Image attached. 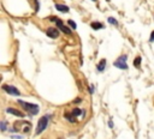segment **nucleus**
Returning a JSON list of instances; mask_svg holds the SVG:
<instances>
[{
  "label": "nucleus",
  "mask_w": 154,
  "mask_h": 139,
  "mask_svg": "<svg viewBox=\"0 0 154 139\" xmlns=\"http://www.w3.org/2000/svg\"><path fill=\"white\" fill-rule=\"evenodd\" d=\"M30 127H32V124L28 122V121H16L15 122V128L11 131H17V132H21L22 133H29L30 132Z\"/></svg>",
  "instance_id": "f257e3e1"
},
{
  "label": "nucleus",
  "mask_w": 154,
  "mask_h": 139,
  "mask_svg": "<svg viewBox=\"0 0 154 139\" xmlns=\"http://www.w3.org/2000/svg\"><path fill=\"white\" fill-rule=\"evenodd\" d=\"M50 117H51V115H44V116L39 120L38 127H36V131H35V134H36V136L41 134V133L46 130V127H47V125H48V121H50Z\"/></svg>",
  "instance_id": "f03ea898"
},
{
  "label": "nucleus",
  "mask_w": 154,
  "mask_h": 139,
  "mask_svg": "<svg viewBox=\"0 0 154 139\" xmlns=\"http://www.w3.org/2000/svg\"><path fill=\"white\" fill-rule=\"evenodd\" d=\"M18 104L22 105L23 108L28 111L30 115H35V114H38V113H39V105L38 104L24 102V101H21V100H18Z\"/></svg>",
  "instance_id": "7ed1b4c3"
},
{
  "label": "nucleus",
  "mask_w": 154,
  "mask_h": 139,
  "mask_svg": "<svg viewBox=\"0 0 154 139\" xmlns=\"http://www.w3.org/2000/svg\"><path fill=\"white\" fill-rule=\"evenodd\" d=\"M126 55H122L118 58V60H116V61L113 62V65L116 66V67L120 68V70H128V65H126Z\"/></svg>",
  "instance_id": "20e7f679"
},
{
  "label": "nucleus",
  "mask_w": 154,
  "mask_h": 139,
  "mask_svg": "<svg viewBox=\"0 0 154 139\" xmlns=\"http://www.w3.org/2000/svg\"><path fill=\"white\" fill-rule=\"evenodd\" d=\"M3 90H4V91H6L7 94H10V95H15V96H19V95H21L19 90L17 89V88L12 87V85H6V84H4V85H3Z\"/></svg>",
  "instance_id": "39448f33"
},
{
  "label": "nucleus",
  "mask_w": 154,
  "mask_h": 139,
  "mask_svg": "<svg viewBox=\"0 0 154 139\" xmlns=\"http://www.w3.org/2000/svg\"><path fill=\"white\" fill-rule=\"evenodd\" d=\"M56 23H57L58 29H59L60 31H63L64 34H67V35H70V34H71V29H69L67 27H65V25L63 24V22H61L60 19H58V21H57Z\"/></svg>",
  "instance_id": "423d86ee"
},
{
  "label": "nucleus",
  "mask_w": 154,
  "mask_h": 139,
  "mask_svg": "<svg viewBox=\"0 0 154 139\" xmlns=\"http://www.w3.org/2000/svg\"><path fill=\"white\" fill-rule=\"evenodd\" d=\"M46 34H47V36L51 37V38H57V37L59 36V31L56 28H48L47 30H46Z\"/></svg>",
  "instance_id": "0eeeda50"
},
{
  "label": "nucleus",
  "mask_w": 154,
  "mask_h": 139,
  "mask_svg": "<svg viewBox=\"0 0 154 139\" xmlns=\"http://www.w3.org/2000/svg\"><path fill=\"white\" fill-rule=\"evenodd\" d=\"M6 111L9 113V114H12V115H16V116H19V117H24L25 115H24V113H22V111H19V110H17V109H15V108H7L6 109Z\"/></svg>",
  "instance_id": "6e6552de"
},
{
  "label": "nucleus",
  "mask_w": 154,
  "mask_h": 139,
  "mask_svg": "<svg viewBox=\"0 0 154 139\" xmlns=\"http://www.w3.org/2000/svg\"><path fill=\"white\" fill-rule=\"evenodd\" d=\"M56 9L58 11H60V12H69L70 11L69 7L65 6V5H61V4H56Z\"/></svg>",
  "instance_id": "1a4fd4ad"
},
{
  "label": "nucleus",
  "mask_w": 154,
  "mask_h": 139,
  "mask_svg": "<svg viewBox=\"0 0 154 139\" xmlns=\"http://www.w3.org/2000/svg\"><path fill=\"white\" fill-rule=\"evenodd\" d=\"M105 67H106V60L105 59H102L99 64H97V66H96V68H97V71L99 72H102L105 70Z\"/></svg>",
  "instance_id": "9d476101"
},
{
  "label": "nucleus",
  "mask_w": 154,
  "mask_h": 139,
  "mask_svg": "<svg viewBox=\"0 0 154 139\" xmlns=\"http://www.w3.org/2000/svg\"><path fill=\"white\" fill-rule=\"evenodd\" d=\"M91 29H94V30H100V29H104V24H101L99 22H91L90 24Z\"/></svg>",
  "instance_id": "9b49d317"
},
{
  "label": "nucleus",
  "mask_w": 154,
  "mask_h": 139,
  "mask_svg": "<svg viewBox=\"0 0 154 139\" xmlns=\"http://www.w3.org/2000/svg\"><path fill=\"white\" fill-rule=\"evenodd\" d=\"M71 113H72V115H73L75 117H78L81 114H82V115H84V111H83V110H81L79 108H75L72 111H71Z\"/></svg>",
  "instance_id": "f8f14e48"
},
{
  "label": "nucleus",
  "mask_w": 154,
  "mask_h": 139,
  "mask_svg": "<svg viewBox=\"0 0 154 139\" xmlns=\"http://www.w3.org/2000/svg\"><path fill=\"white\" fill-rule=\"evenodd\" d=\"M65 117L70 121V122H72V124L77 121V119H76V117L72 115V113H65Z\"/></svg>",
  "instance_id": "ddd939ff"
},
{
  "label": "nucleus",
  "mask_w": 154,
  "mask_h": 139,
  "mask_svg": "<svg viewBox=\"0 0 154 139\" xmlns=\"http://www.w3.org/2000/svg\"><path fill=\"white\" fill-rule=\"evenodd\" d=\"M141 61H142L141 56H136V59L134 60V66L137 67V68H140V67H141Z\"/></svg>",
  "instance_id": "4468645a"
},
{
  "label": "nucleus",
  "mask_w": 154,
  "mask_h": 139,
  "mask_svg": "<svg viewBox=\"0 0 154 139\" xmlns=\"http://www.w3.org/2000/svg\"><path fill=\"white\" fill-rule=\"evenodd\" d=\"M108 23L112 25H118V21H117L116 18H113V17H110V18H108Z\"/></svg>",
  "instance_id": "2eb2a0df"
},
{
  "label": "nucleus",
  "mask_w": 154,
  "mask_h": 139,
  "mask_svg": "<svg viewBox=\"0 0 154 139\" xmlns=\"http://www.w3.org/2000/svg\"><path fill=\"white\" fill-rule=\"evenodd\" d=\"M67 24H69V25H70V27H71L72 29H76V28H77V25L75 24V22H73L72 19H70V21H67Z\"/></svg>",
  "instance_id": "dca6fc26"
},
{
  "label": "nucleus",
  "mask_w": 154,
  "mask_h": 139,
  "mask_svg": "<svg viewBox=\"0 0 154 139\" xmlns=\"http://www.w3.org/2000/svg\"><path fill=\"white\" fill-rule=\"evenodd\" d=\"M0 128H1V131L6 130V122H5V121H1V122H0Z\"/></svg>",
  "instance_id": "f3484780"
},
{
  "label": "nucleus",
  "mask_w": 154,
  "mask_h": 139,
  "mask_svg": "<svg viewBox=\"0 0 154 139\" xmlns=\"http://www.w3.org/2000/svg\"><path fill=\"white\" fill-rule=\"evenodd\" d=\"M149 42H154V31H152L151 37H149Z\"/></svg>",
  "instance_id": "a211bd4d"
},
{
  "label": "nucleus",
  "mask_w": 154,
  "mask_h": 139,
  "mask_svg": "<svg viewBox=\"0 0 154 139\" xmlns=\"http://www.w3.org/2000/svg\"><path fill=\"white\" fill-rule=\"evenodd\" d=\"M89 91H90V94L94 92V87H93V85H90V89H89Z\"/></svg>",
  "instance_id": "6ab92c4d"
},
{
  "label": "nucleus",
  "mask_w": 154,
  "mask_h": 139,
  "mask_svg": "<svg viewBox=\"0 0 154 139\" xmlns=\"http://www.w3.org/2000/svg\"><path fill=\"white\" fill-rule=\"evenodd\" d=\"M73 102H75V103H79V102H81V100H79V98H77V100H75Z\"/></svg>",
  "instance_id": "aec40b11"
},
{
  "label": "nucleus",
  "mask_w": 154,
  "mask_h": 139,
  "mask_svg": "<svg viewBox=\"0 0 154 139\" xmlns=\"http://www.w3.org/2000/svg\"><path fill=\"white\" fill-rule=\"evenodd\" d=\"M108 125H110V127H111V128L113 127V124H112V121H111V120H110V122H108Z\"/></svg>",
  "instance_id": "412c9836"
},
{
  "label": "nucleus",
  "mask_w": 154,
  "mask_h": 139,
  "mask_svg": "<svg viewBox=\"0 0 154 139\" xmlns=\"http://www.w3.org/2000/svg\"><path fill=\"white\" fill-rule=\"evenodd\" d=\"M58 139H64V138H58Z\"/></svg>",
  "instance_id": "4be33fe9"
},
{
  "label": "nucleus",
  "mask_w": 154,
  "mask_h": 139,
  "mask_svg": "<svg viewBox=\"0 0 154 139\" xmlns=\"http://www.w3.org/2000/svg\"><path fill=\"white\" fill-rule=\"evenodd\" d=\"M93 1H97V0H93Z\"/></svg>",
  "instance_id": "5701e85b"
},
{
  "label": "nucleus",
  "mask_w": 154,
  "mask_h": 139,
  "mask_svg": "<svg viewBox=\"0 0 154 139\" xmlns=\"http://www.w3.org/2000/svg\"><path fill=\"white\" fill-rule=\"evenodd\" d=\"M107 1H110V0H107Z\"/></svg>",
  "instance_id": "b1692460"
}]
</instances>
